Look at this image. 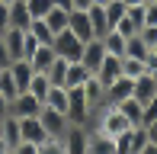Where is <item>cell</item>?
<instances>
[{
    "label": "cell",
    "mask_w": 157,
    "mask_h": 154,
    "mask_svg": "<svg viewBox=\"0 0 157 154\" xmlns=\"http://www.w3.org/2000/svg\"><path fill=\"white\" fill-rule=\"evenodd\" d=\"M52 48H55V55H61V58H67V61H80V55H83V39H77L71 29H61L58 36L52 39Z\"/></svg>",
    "instance_id": "obj_1"
},
{
    "label": "cell",
    "mask_w": 157,
    "mask_h": 154,
    "mask_svg": "<svg viewBox=\"0 0 157 154\" xmlns=\"http://www.w3.org/2000/svg\"><path fill=\"white\" fill-rule=\"evenodd\" d=\"M90 148V125L71 122V129L64 132V154H87Z\"/></svg>",
    "instance_id": "obj_2"
},
{
    "label": "cell",
    "mask_w": 157,
    "mask_h": 154,
    "mask_svg": "<svg viewBox=\"0 0 157 154\" xmlns=\"http://www.w3.org/2000/svg\"><path fill=\"white\" fill-rule=\"evenodd\" d=\"M42 106H45V103H42L39 96H32L29 90H19V93L10 100V116H16V119L39 116V113H42Z\"/></svg>",
    "instance_id": "obj_3"
},
{
    "label": "cell",
    "mask_w": 157,
    "mask_h": 154,
    "mask_svg": "<svg viewBox=\"0 0 157 154\" xmlns=\"http://www.w3.org/2000/svg\"><path fill=\"white\" fill-rule=\"evenodd\" d=\"M39 119H42V125H45V132L55 135V138H64V132L71 129V119L64 113H58V109H52V106H42Z\"/></svg>",
    "instance_id": "obj_4"
},
{
    "label": "cell",
    "mask_w": 157,
    "mask_h": 154,
    "mask_svg": "<svg viewBox=\"0 0 157 154\" xmlns=\"http://www.w3.org/2000/svg\"><path fill=\"white\" fill-rule=\"evenodd\" d=\"M96 77H99L103 87H109L112 80H119V77H122V55H109V52H106L103 64L96 67Z\"/></svg>",
    "instance_id": "obj_5"
},
{
    "label": "cell",
    "mask_w": 157,
    "mask_h": 154,
    "mask_svg": "<svg viewBox=\"0 0 157 154\" xmlns=\"http://www.w3.org/2000/svg\"><path fill=\"white\" fill-rule=\"evenodd\" d=\"M67 29L74 32L77 39H83V42L96 39V36H93V23H90V13H87V10H71V23H67Z\"/></svg>",
    "instance_id": "obj_6"
},
{
    "label": "cell",
    "mask_w": 157,
    "mask_h": 154,
    "mask_svg": "<svg viewBox=\"0 0 157 154\" xmlns=\"http://www.w3.org/2000/svg\"><path fill=\"white\" fill-rule=\"evenodd\" d=\"M19 129H23V141L42 144V141L48 138V132H45V125H42L39 116H26V119H19Z\"/></svg>",
    "instance_id": "obj_7"
},
{
    "label": "cell",
    "mask_w": 157,
    "mask_h": 154,
    "mask_svg": "<svg viewBox=\"0 0 157 154\" xmlns=\"http://www.w3.org/2000/svg\"><path fill=\"white\" fill-rule=\"evenodd\" d=\"M103 58H106L103 39H90V42H83V55H80V61H83V64H87L93 74H96V67L103 64Z\"/></svg>",
    "instance_id": "obj_8"
},
{
    "label": "cell",
    "mask_w": 157,
    "mask_h": 154,
    "mask_svg": "<svg viewBox=\"0 0 157 154\" xmlns=\"http://www.w3.org/2000/svg\"><path fill=\"white\" fill-rule=\"evenodd\" d=\"M132 90H135V77H119V80H112L109 87H106V103H122L132 96Z\"/></svg>",
    "instance_id": "obj_9"
},
{
    "label": "cell",
    "mask_w": 157,
    "mask_h": 154,
    "mask_svg": "<svg viewBox=\"0 0 157 154\" xmlns=\"http://www.w3.org/2000/svg\"><path fill=\"white\" fill-rule=\"evenodd\" d=\"M132 96L135 100H141V103H147V100H154L157 96V74H141V77H135V90H132Z\"/></svg>",
    "instance_id": "obj_10"
},
{
    "label": "cell",
    "mask_w": 157,
    "mask_h": 154,
    "mask_svg": "<svg viewBox=\"0 0 157 154\" xmlns=\"http://www.w3.org/2000/svg\"><path fill=\"white\" fill-rule=\"evenodd\" d=\"M0 135H3V141L10 144V151H16V148H19V141H23L19 119H16V116H3V119H0Z\"/></svg>",
    "instance_id": "obj_11"
},
{
    "label": "cell",
    "mask_w": 157,
    "mask_h": 154,
    "mask_svg": "<svg viewBox=\"0 0 157 154\" xmlns=\"http://www.w3.org/2000/svg\"><path fill=\"white\" fill-rule=\"evenodd\" d=\"M32 13L26 6V0H10V29H29Z\"/></svg>",
    "instance_id": "obj_12"
},
{
    "label": "cell",
    "mask_w": 157,
    "mask_h": 154,
    "mask_svg": "<svg viewBox=\"0 0 157 154\" xmlns=\"http://www.w3.org/2000/svg\"><path fill=\"white\" fill-rule=\"evenodd\" d=\"M0 39H3V45H6V52H10L13 61H16V58H26V48H23V42H26V29H6Z\"/></svg>",
    "instance_id": "obj_13"
},
{
    "label": "cell",
    "mask_w": 157,
    "mask_h": 154,
    "mask_svg": "<svg viewBox=\"0 0 157 154\" xmlns=\"http://www.w3.org/2000/svg\"><path fill=\"white\" fill-rule=\"evenodd\" d=\"M90 77H93V71H90L83 61H71L67 64V77H64V87H83Z\"/></svg>",
    "instance_id": "obj_14"
},
{
    "label": "cell",
    "mask_w": 157,
    "mask_h": 154,
    "mask_svg": "<svg viewBox=\"0 0 157 154\" xmlns=\"http://www.w3.org/2000/svg\"><path fill=\"white\" fill-rule=\"evenodd\" d=\"M42 19H45V23H48V29L58 36L61 29H67V23H71V10H64V6H58V3H55V6H52V10H48Z\"/></svg>",
    "instance_id": "obj_15"
},
{
    "label": "cell",
    "mask_w": 157,
    "mask_h": 154,
    "mask_svg": "<svg viewBox=\"0 0 157 154\" xmlns=\"http://www.w3.org/2000/svg\"><path fill=\"white\" fill-rule=\"evenodd\" d=\"M119 109H122V116L128 119L132 125H141L144 122V103L141 100H135V96H128V100H122V103H116Z\"/></svg>",
    "instance_id": "obj_16"
},
{
    "label": "cell",
    "mask_w": 157,
    "mask_h": 154,
    "mask_svg": "<svg viewBox=\"0 0 157 154\" xmlns=\"http://www.w3.org/2000/svg\"><path fill=\"white\" fill-rule=\"evenodd\" d=\"M55 61V48H52V42H42L39 48L29 55V64L35 67V71H48V64Z\"/></svg>",
    "instance_id": "obj_17"
},
{
    "label": "cell",
    "mask_w": 157,
    "mask_h": 154,
    "mask_svg": "<svg viewBox=\"0 0 157 154\" xmlns=\"http://www.w3.org/2000/svg\"><path fill=\"white\" fill-rule=\"evenodd\" d=\"M87 13H90V23H93V36H96V39H103L106 32L112 29V26H109V19H106V13H103V3H93Z\"/></svg>",
    "instance_id": "obj_18"
},
{
    "label": "cell",
    "mask_w": 157,
    "mask_h": 154,
    "mask_svg": "<svg viewBox=\"0 0 157 154\" xmlns=\"http://www.w3.org/2000/svg\"><path fill=\"white\" fill-rule=\"evenodd\" d=\"M67 87H55L52 83V90H48V96H45V106H52V109H58V113L67 116Z\"/></svg>",
    "instance_id": "obj_19"
},
{
    "label": "cell",
    "mask_w": 157,
    "mask_h": 154,
    "mask_svg": "<svg viewBox=\"0 0 157 154\" xmlns=\"http://www.w3.org/2000/svg\"><path fill=\"white\" fill-rule=\"evenodd\" d=\"M67 64H71V61L67 58H61V55H55V61H52V64H48V80H52L55 83V87H64V77H67Z\"/></svg>",
    "instance_id": "obj_20"
},
{
    "label": "cell",
    "mask_w": 157,
    "mask_h": 154,
    "mask_svg": "<svg viewBox=\"0 0 157 154\" xmlns=\"http://www.w3.org/2000/svg\"><path fill=\"white\" fill-rule=\"evenodd\" d=\"M26 90H29L32 96H39V100L45 103L48 90H52V80H48V74H45V71H35V74H32V80H29V87H26Z\"/></svg>",
    "instance_id": "obj_21"
},
{
    "label": "cell",
    "mask_w": 157,
    "mask_h": 154,
    "mask_svg": "<svg viewBox=\"0 0 157 154\" xmlns=\"http://www.w3.org/2000/svg\"><path fill=\"white\" fill-rule=\"evenodd\" d=\"M125 42H128V39H125L119 29H109V32L103 36V48H106L109 55H125Z\"/></svg>",
    "instance_id": "obj_22"
},
{
    "label": "cell",
    "mask_w": 157,
    "mask_h": 154,
    "mask_svg": "<svg viewBox=\"0 0 157 154\" xmlns=\"http://www.w3.org/2000/svg\"><path fill=\"white\" fill-rule=\"evenodd\" d=\"M122 74H125V77H141V74H147V61H144V58H132V55H122Z\"/></svg>",
    "instance_id": "obj_23"
},
{
    "label": "cell",
    "mask_w": 157,
    "mask_h": 154,
    "mask_svg": "<svg viewBox=\"0 0 157 154\" xmlns=\"http://www.w3.org/2000/svg\"><path fill=\"white\" fill-rule=\"evenodd\" d=\"M125 55H132V58H144V61H147L151 45H147L141 36H128V42H125Z\"/></svg>",
    "instance_id": "obj_24"
},
{
    "label": "cell",
    "mask_w": 157,
    "mask_h": 154,
    "mask_svg": "<svg viewBox=\"0 0 157 154\" xmlns=\"http://www.w3.org/2000/svg\"><path fill=\"white\" fill-rule=\"evenodd\" d=\"M125 10H128L125 0H106V3H103V13H106V19H109V26H116L119 19L125 16Z\"/></svg>",
    "instance_id": "obj_25"
},
{
    "label": "cell",
    "mask_w": 157,
    "mask_h": 154,
    "mask_svg": "<svg viewBox=\"0 0 157 154\" xmlns=\"http://www.w3.org/2000/svg\"><path fill=\"white\" fill-rule=\"evenodd\" d=\"M0 93H3V96H10V100L19 93V87H16V80H13L10 67H3V71H0Z\"/></svg>",
    "instance_id": "obj_26"
},
{
    "label": "cell",
    "mask_w": 157,
    "mask_h": 154,
    "mask_svg": "<svg viewBox=\"0 0 157 154\" xmlns=\"http://www.w3.org/2000/svg\"><path fill=\"white\" fill-rule=\"evenodd\" d=\"M29 32H32V36L39 39V42H52V39H55V32L48 29V23H45V19H32Z\"/></svg>",
    "instance_id": "obj_27"
},
{
    "label": "cell",
    "mask_w": 157,
    "mask_h": 154,
    "mask_svg": "<svg viewBox=\"0 0 157 154\" xmlns=\"http://www.w3.org/2000/svg\"><path fill=\"white\" fill-rule=\"evenodd\" d=\"M26 6H29L32 19H42V16H45V13L55 6V0H26Z\"/></svg>",
    "instance_id": "obj_28"
},
{
    "label": "cell",
    "mask_w": 157,
    "mask_h": 154,
    "mask_svg": "<svg viewBox=\"0 0 157 154\" xmlns=\"http://www.w3.org/2000/svg\"><path fill=\"white\" fill-rule=\"evenodd\" d=\"M144 26H157V0L144 3Z\"/></svg>",
    "instance_id": "obj_29"
},
{
    "label": "cell",
    "mask_w": 157,
    "mask_h": 154,
    "mask_svg": "<svg viewBox=\"0 0 157 154\" xmlns=\"http://www.w3.org/2000/svg\"><path fill=\"white\" fill-rule=\"evenodd\" d=\"M10 29V3L6 0H0V36Z\"/></svg>",
    "instance_id": "obj_30"
},
{
    "label": "cell",
    "mask_w": 157,
    "mask_h": 154,
    "mask_svg": "<svg viewBox=\"0 0 157 154\" xmlns=\"http://www.w3.org/2000/svg\"><path fill=\"white\" fill-rule=\"evenodd\" d=\"M138 36L144 39L147 45H154V42H157V26H141V32H138Z\"/></svg>",
    "instance_id": "obj_31"
},
{
    "label": "cell",
    "mask_w": 157,
    "mask_h": 154,
    "mask_svg": "<svg viewBox=\"0 0 157 154\" xmlns=\"http://www.w3.org/2000/svg\"><path fill=\"white\" fill-rule=\"evenodd\" d=\"M144 132H147V141L157 148V119H151V122H144Z\"/></svg>",
    "instance_id": "obj_32"
},
{
    "label": "cell",
    "mask_w": 157,
    "mask_h": 154,
    "mask_svg": "<svg viewBox=\"0 0 157 154\" xmlns=\"http://www.w3.org/2000/svg\"><path fill=\"white\" fill-rule=\"evenodd\" d=\"M10 52H6V45H3V39H0V67H10Z\"/></svg>",
    "instance_id": "obj_33"
},
{
    "label": "cell",
    "mask_w": 157,
    "mask_h": 154,
    "mask_svg": "<svg viewBox=\"0 0 157 154\" xmlns=\"http://www.w3.org/2000/svg\"><path fill=\"white\" fill-rule=\"evenodd\" d=\"M3 116H10V96L0 93V119H3Z\"/></svg>",
    "instance_id": "obj_34"
},
{
    "label": "cell",
    "mask_w": 157,
    "mask_h": 154,
    "mask_svg": "<svg viewBox=\"0 0 157 154\" xmlns=\"http://www.w3.org/2000/svg\"><path fill=\"white\" fill-rule=\"evenodd\" d=\"M93 6V0H74V10H90Z\"/></svg>",
    "instance_id": "obj_35"
},
{
    "label": "cell",
    "mask_w": 157,
    "mask_h": 154,
    "mask_svg": "<svg viewBox=\"0 0 157 154\" xmlns=\"http://www.w3.org/2000/svg\"><path fill=\"white\" fill-rule=\"evenodd\" d=\"M58 6H64V10H74V0H55Z\"/></svg>",
    "instance_id": "obj_36"
},
{
    "label": "cell",
    "mask_w": 157,
    "mask_h": 154,
    "mask_svg": "<svg viewBox=\"0 0 157 154\" xmlns=\"http://www.w3.org/2000/svg\"><path fill=\"white\" fill-rule=\"evenodd\" d=\"M0 154H10V144L3 141V135H0Z\"/></svg>",
    "instance_id": "obj_37"
},
{
    "label": "cell",
    "mask_w": 157,
    "mask_h": 154,
    "mask_svg": "<svg viewBox=\"0 0 157 154\" xmlns=\"http://www.w3.org/2000/svg\"><path fill=\"white\" fill-rule=\"evenodd\" d=\"M135 3H144V0H125V6H135Z\"/></svg>",
    "instance_id": "obj_38"
},
{
    "label": "cell",
    "mask_w": 157,
    "mask_h": 154,
    "mask_svg": "<svg viewBox=\"0 0 157 154\" xmlns=\"http://www.w3.org/2000/svg\"><path fill=\"white\" fill-rule=\"evenodd\" d=\"M151 55H154V58H157V42H154V45H151Z\"/></svg>",
    "instance_id": "obj_39"
},
{
    "label": "cell",
    "mask_w": 157,
    "mask_h": 154,
    "mask_svg": "<svg viewBox=\"0 0 157 154\" xmlns=\"http://www.w3.org/2000/svg\"><path fill=\"white\" fill-rule=\"evenodd\" d=\"M93 3H106V0H93Z\"/></svg>",
    "instance_id": "obj_40"
},
{
    "label": "cell",
    "mask_w": 157,
    "mask_h": 154,
    "mask_svg": "<svg viewBox=\"0 0 157 154\" xmlns=\"http://www.w3.org/2000/svg\"><path fill=\"white\" fill-rule=\"evenodd\" d=\"M6 3H10V0H6Z\"/></svg>",
    "instance_id": "obj_41"
},
{
    "label": "cell",
    "mask_w": 157,
    "mask_h": 154,
    "mask_svg": "<svg viewBox=\"0 0 157 154\" xmlns=\"http://www.w3.org/2000/svg\"><path fill=\"white\" fill-rule=\"evenodd\" d=\"M0 71H3V67H0Z\"/></svg>",
    "instance_id": "obj_42"
},
{
    "label": "cell",
    "mask_w": 157,
    "mask_h": 154,
    "mask_svg": "<svg viewBox=\"0 0 157 154\" xmlns=\"http://www.w3.org/2000/svg\"><path fill=\"white\" fill-rule=\"evenodd\" d=\"M144 3H147V0H144Z\"/></svg>",
    "instance_id": "obj_43"
}]
</instances>
